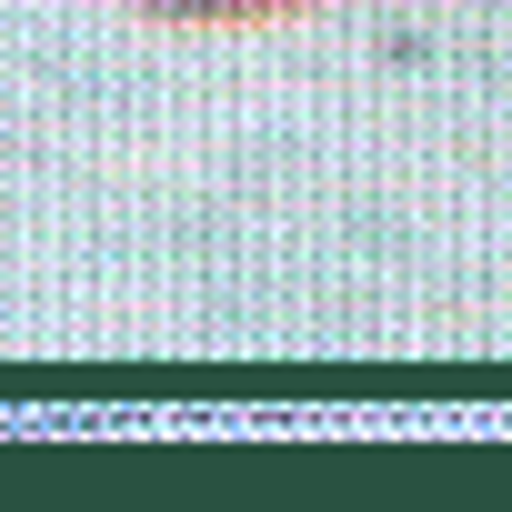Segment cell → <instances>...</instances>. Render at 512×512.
<instances>
[{"instance_id": "6da1fadb", "label": "cell", "mask_w": 512, "mask_h": 512, "mask_svg": "<svg viewBox=\"0 0 512 512\" xmlns=\"http://www.w3.org/2000/svg\"><path fill=\"white\" fill-rule=\"evenodd\" d=\"M141 11H151V21H191V31H201V21H302L312 0H141Z\"/></svg>"}]
</instances>
